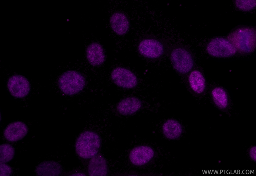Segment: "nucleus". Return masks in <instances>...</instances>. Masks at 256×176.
Here are the masks:
<instances>
[{
  "label": "nucleus",
  "instance_id": "obj_1",
  "mask_svg": "<svg viewBox=\"0 0 256 176\" xmlns=\"http://www.w3.org/2000/svg\"><path fill=\"white\" fill-rule=\"evenodd\" d=\"M256 30L250 28H242L235 30L228 36V40L239 51L249 53L256 47Z\"/></svg>",
  "mask_w": 256,
  "mask_h": 176
},
{
  "label": "nucleus",
  "instance_id": "obj_2",
  "mask_svg": "<svg viewBox=\"0 0 256 176\" xmlns=\"http://www.w3.org/2000/svg\"><path fill=\"white\" fill-rule=\"evenodd\" d=\"M100 144L98 135L96 133L86 131L81 134L75 144L76 152L80 157L84 159L91 158L98 153Z\"/></svg>",
  "mask_w": 256,
  "mask_h": 176
},
{
  "label": "nucleus",
  "instance_id": "obj_3",
  "mask_svg": "<svg viewBox=\"0 0 256 176\" xmlns=\"http://www.w3.org/2000/svg\"><path fill=\"white\" fill-rule=\"evenodd\" d=\"M59 87L64 93L72 95L82 90L85 84L84 77L74 71H68L64 73L60 78Z\"/></svg>",
  "mask_w": 256,
  "mask_h": 176
},
{
  "label": "nucleus",
  "instance_id": "obj_4",
  "mask_svg": "<svg viewBox=\"0 0 256 176\" xmlns=\"http://www.w3.org/2000/svg\"><path fill=\"white\" fill-rule=\"evenodd\" d=\"M206 50L212 56L223 57L231 56L234 54L237 50L229 40L221 38H217L212 40L208 44Z\"/></svg>",
  "mask_w": 256,
  "mask_h": 176
},
{
  "label": "nucleus",
  "instance_id": "obj_5",
  "mask_svg": "<svg viewBox=\"0 0 256 176\" xmlns=\"http://www.w3.org/2000/svg\"><path fill=\"white\" fill-rule=\"evenodd\" d=\"M171 59L174 67L180 73H187L193 67L192 56L184 48H179L174 49L171 53Z\"/></svg>",
  "mask_w": 256,
  "mask_h": 176
},
{
  "label": "nucleus",
  "instance_id": "obj_6",
  "mask_svg": "<svg viewBox=\"0 0 256 176\" xmlns=\"http://www.w3.org/2000/svg\"><path fill=\"white\" fill-rule=\"evenodd\" d=\"M111 77L116 85L124 88H133L137 83L136 76L130 70L123 68L118 67L114 69L112 72Z\"/></svg>",
  "mask_w": 256,
  "mask_h": 176
},
{
  "label": "nucleus",
  "instance_id": "obj_7",
  "mask_svg": "<svg viewBox=\"0 0 256 176\" xmlns=\"http://www.w3.org/2000/svg\"><path fill=\"white\" fill-rule=\"evenodd\" d=\"M7 86L11 94L17 98L26 96L30 90V84L27 79L20 75H14L10 77L8 80Z\"/></svg>",
  "mask_w": 256,
  "mask_h": 176
},
{
  "label": "nucleus",
  "instance_id": "obj_8",
  "mask_svg": "<svg viewBox=\"0 0 256 176\" xmlns=\"http://www.w3.org/2000/svg\"><path fill=\"white\" fill-rule=\"evenodd\" d=\"M154 155V151L151 147L147 146H141L135 147L131 150L129 158L133 164L140 166L148 163Z\"/></svg>",
  "mask_w": 256,
  "mask_h": 176
},
{
  "label": "nucleus",
  "instance_id": "obj_9",
  "mask_svg": "<svg viewBox=\"0 0 256 176\" xmlns=\"http://www.w3.org/2000/svg\"><path fill=\"white\" fill-rule=\"evenodd\" d=\"M138 50L144 56L150 58H156L163 53V46L158 41L154 39H146L141 41L138 46Z\"/></svg>",
  "mask_w": 256,
  "mask_h": 176
},
{
  "label": "nucleus",
  "instance_id": "obj_10",
  "mask_svg": "<svg viewBox=\"0 0 256 176\" xmlns=\"http://www.w3.org/2000/svg\"><path fill=\"white\" fill-rule=\"evenodd\" d=\"M28 129L26 125L20 121L15 122L9 124L5 129L4 135L5 138L10 142L21 140L26 134Z\"/></svg>",
  "mask_w": 256,
  "mask_h": 176
},
{
  "label": "nucleus",
  "instance_id": "obj_11",
  "mask_svg": "<svg viewBox=\"0 0 256 176\" xmlns=\"http://www.w3.org/2000/svg\"><path fill=\"white\" fill-rule=\"evenodd\" d=\"M88 171L90 176H106L108 169L106 161L101 155H96L92 158L89 163Z\"/></svg>",
  "mask_w": 256,
  "mask_h": 176
},
{
  "label": "nucleus",
  "instance_id": "obj_12",
  "mask_svg": "<svg viewBox=\"0 0 256 176\" xmlns=\"http://www.w3.org/2000/svg\"><path fill=\"white\" fill-rule=\"evenodd\" d=\"M142 102L137 98H127L122 100L118 104L117 109L123 115H130L134 113L141 107Z\"/></svg>",
  "mask_w": 256,
  "mask_h": 176
},
{
  "label": "nucleus",
  "instance_id": "obj_13",
  "mask_svg": "<svg viewBox=\"0 0 256 176\" xmlns=\"http://www.w3.org/2000/svg\"><path fill=\"white\" fill-rule=\"evenodd\" d=\"M110 22L112 29L118 34L123 35L128 30L129 22L126 16L122 13H114L111 17Z\"/></svg>",
  "mask_w": 256,
  "mask_h": 176
},
{
  "label": "nucleus",
  "instance_id": "obj_14",
  "mask_svg": "<svg viewBox=\"0 0 256 176\" xmlns=\"http://www.w3.org/2000/svg\"><path fill=\"white\" fill-rule=\"evenodd\" d=\"M86 56L89 62L94 66L100 65L104 60L103 49L97 43H93L88 46L86 50Z\"/></svg>",
  "mask_w": 256,
  "mask_h": 176
},
{
  "label": "nucleus",
  "instance_id": "obj_15",
  "mask_svg": "<svg viewBox=\"0 0 256 176\" xmlns=\"http://www.w3.org/2000/svg\"><path fill=\"white\" fill-rule=\"evenodd\" d=\"M61 167L58 162L54 161L42 162L36 167V172L38 175L58 176L60 174Z\"/></svg>",
  "mask_w": 256,
  "mask_h": 176
},
{
  "label": "nucleus",
  "instance_id": "obj_16",
  "mask_svg": "<svg viewBox=\"0 0 256 176\" xmlns=\"http://www.w3.org/2000/svg\"><path fill=\"white\" fill-rule=\"evenodd\" d=\"M164 134L167 138L174 139L178 138L182 131L181 124L177 121L170 119L166 121L162 126Z\"/></svg>",
  "mask_w": 256,
  "mask_h": 176
},
{
  "label": "nucleus",
  "instance_id": "obj_17",
  "mask_svg": "<svg viewBox=\"0 0 256 176\" xmlns=\"http://www.w3.org/2000/svg\"><path fill=\"white\" fill-rule=\"evenodd\" d=\"M189 81L191 88L196 92L200 94L204 90L206 86L205 80L200 71H192L189 75Z\"/></svg>",
  "mask_w": 256,
  "mask_h": 176
},
{
  "label": "nucleus",
  "instance_id": "obj_18",
  "mask_svg": "<svg viewBox=\"0 0 256 176\" xmlns=\"http://www.w3.org/2000/svg\"><path fill=\"white\" fill-rule=\"evenodd\" d=\"M212 95L214 101L218 107L221 108H224L227 106L228 104L227 96L223 89L219 87L214 88L212 92Z\"/></svg>",
  "mask_w": 256,
  "mask_h": 176
},
{
  "label": "nucleus",
  "instance_id": "obj_19",
  "mask_svg": "<svg viewBox=\"0 0 256 176\" xmlns=\"http://www.w3.org/2000/svg\"><path fill=\"white\" fill-rule=\"evenodd\" d=\"M14 154V148L10 144H3L0 146V163H5L11 160Z\"/></svg>",
  "mask_w": 256,
  "mask_h": 176
},
{
  "label": "nucleus",
  "instance_id": "obj_20",
  "mask_svg": "<svg viewBox=\"0 0 256 176\" xmlns=\"http://www.w3.org/2000/svg\"><path fill=\"white\" fill-rule=\"evenodd\" d=\"M235 4L238 8L245 11L252 10L256 6V1L253 0H236Z\"/></svg>",
  "mask_w": 256,
  "mask_h": 176
},
{
  "label": "nucleus",
  "instance_id": "obj_21",
  "mask_svg": "<svg viewBox=\"0 0 256 176\" xmlns=\"http://www.w3.org/2000/svg\"><path fill=\"white\" fill-rule=\"evenodd\" d=\"M0 176H10L12 172L10 167L4 163H0Z\"/></svg>",
  "mask_w": 256,
  "mask_h": 176
},
{
  "label": "nucleus",
  "instance_id": "obj_22",
  "mask_svg": "<svg viewBox=\"0 0 256 176\" xmlns=\"http://www.w3.org/2000/svg\"><path fill=\"white\" fill-rule=\"evenodd\" d=\"M250 155L251 158L254 161H256V146H253L250 149Z\"/></svg>",
  "mask_w": 256,
  "mask_h": 176
},
{
  "label": "nucleus",
  "instance_id": "obj_23",
  "mask_svg": "<svg viewBox=\"0 0 256 176\" xmlns=\"http://www.w3.org/2000/svg\"><path fill=\"white\" fill-rule=\"evenodd\" d=\"M71 176H86L84 174L82 173H76L71 175Z\"/></svg>",
  "mask_w": 256,
  "mask_h": 176
},
{
  "label": "nucleus",
  "instance_id": "obj_24",
  "mask_svg": "<svg viewBox=\"0 0 256 176\" xmlns=\"http://www.w3.org/2000/svg\"><path fill=\"white\" fill-rule=\"evenodd\" d=\"M218 162L219 163H220L221 162V161L220 160H219Z\"/></svg>",
  "mask_w": 256,
  "mask_h": 176
}]
</instances>
